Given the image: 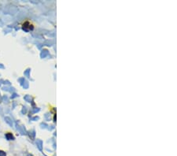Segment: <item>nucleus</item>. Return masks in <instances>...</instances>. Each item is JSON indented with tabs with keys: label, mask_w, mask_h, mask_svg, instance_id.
Here are the masks:
<instances>
[{
	"label": "nucleus",
	"mask_w": 177,
	"mask_h": 156,
	"mask_svg": "<svg viewBox=\"0 0 177 156\" xmlns=\"http://www.w3.org/2000/svg\"><path fill=\"white\" fill-rule=\"evenodd\" d=\"M6 137L7 138V139H9V140H11V139H14V136L12 135V133H8L6 134Z\"/></svg>",
	"instance_id": "f03ea898"
},
{
	"label": "nucleus",
	"mask_w": 177,
	"mask_h": 156,
	"mask_svg": "<svg viewBox=\"0 0 177 156\" xmlns=\"http://www.w3.org/2000/svg\"><path fill=\"white\" fill-rule=\"evenodd\" d=\"M21 27L23 30L25 32H29V31H32L36 27L35 23L32 21V19H24L21 22Z\"/></svg>",
	"instance_id": "f257e3e1"
},
{
	"label": "nucleus",
	"mask_w": 177,
	"mask_h": 156,
	"mask_svg": "<svg viewBox=\"0 0 177 156\" xmlns=\"http://www.w3.org/2000/svg\"><path fill=\"white\" fill-rule=\"evenodd\" d=\"M0 156H6V153L4 152V151H3V150H0Z\"/></svg>",
	"instance_id": "7ed1b4c3"
}]
</instances>
